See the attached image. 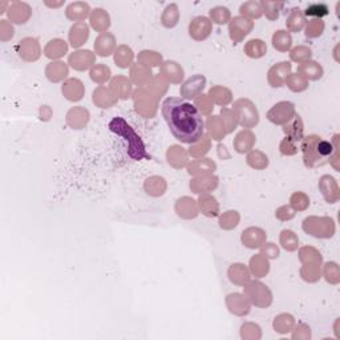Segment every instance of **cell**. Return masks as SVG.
Wrapping results in <instances>:
<instances>
[{
  "instance_id": "33",
  "label": "cell",
  "mask_w": 340,
  "mask_h": 340,
  "mask_svg": "<svg viewBox=\"0 0 340 340\" xmlns=\"http://www.w3.org/2000/svg\"><path fill=\"white\" fill-rule=\"evenodd\" d=\"M263 254H267L268 257L271 258H276L279 255V250H278V247L274 243H268L266 247L263 248Z\"/></svg>"
},
{
  "instance_id": "3",
  "label": "cell",
  "mask_w": 340,
  "mask_h": 340,
  "mask_svg": "<svg viewBox=\"0 0 340 340\" xmlns=\"http://www.w3.org/2000/svg\"><path fill=\"white\" fill-rule=\"evenodd\" d=\"M295 113L294 104L289 101H282L279 104L274 105L271 111L267 113V119L270 120L274 124H285L289 122L292 119Z\"/></svg>"
},
{
  "instance_id": "11",
  "label": "cell",
  "mask_w": 340,
  "mask_h": 340,
  "mask_svg": "<svg viewBox=\"0 0 340 340\" xmlns=\"http://www.w3.org/2000/svg\"><path fill=\"white\" fill-rule=\"evenodd\" d=\"M299 72L303 73L304 77L310 78V80H317L323 76V68L315 61H307L303 65H300Z\"/></svg>"
},
{
  "instance_id": "10",
  "label": "cell",
  "mask_w": 340,
  "mask_h": 340,
  "mask_svg": "<svg viewBox=\"0 0 340 340\" xmlns=\"http://www.w3.org/2000/svg\"><path fill=\"white\" fill-rule=\"evenodd\" d=\"M89 32H88V27L84 25L83 23H78L72 27L71 33H69V39H71V44L72 47H80L83 46L84 43L87 42Z\"/></svg>"
},
{
  "instance_id": "29",
  "label": "cell",
  "mask_w": 340,
  "mask_h": 340,
  "mask_svg": "<svg viewBox=\"0 0 340 340\" xmlns=\"http://www.w3.org/2000/svg\"><path fill=\"white\" fill-rule=\"evenodd\" d=\"M291 203L295 209L298 210H304L306 207L310 205V199L308 197H306L303 193H295L292 197H291Z\"/></svg>"
},
{
  "instance_id": "24",
  "label": "cell",
  "mask_w": 340,
  "mask_h": 340,
  "mask_svg": "<svg viewBox=\"0 0 340 340\" xmlns=\"http://www.w3.org/2000/svg\"><path fill=\"white\" fill-rule=\"evenodd\" d=\"M286 133L290 134V138L294 141H299L302 140V133H303V124L300 116H296V120L294 121V124L291 125V129H285Z\"/></svg>"
},
{
  "instance_id": "7",
  "label": "cell",
  "mask_w": 340,
  "mask_h": 340,
  "mask_svg": "<svg viewBox=\"0 0 340 340\" xmlns=\"http://www.w3.org/2000/svg\"><path fill=\"white\" fill-rule=\"evenodd\" d=\"M291 64L285 61V63H279L275 67H272L268 72V80L272 84V87H282L287 77H289Z\"/></svg>"
},
{
  "instance_id": "2",
  "label": "cell",
  "mask_w": 340,
  "mask_h": 340,
  "mask_svg": "<svg viewBox=\"0 0 340 340\" xmlns=\"http://www.w3.org/2000/svg\"><path fill=\"white\" fill-rule=\"evenodd\" d=\"M109 129L116 134L122 136L128 141V153L133 160H143L144 157H146L143 140L138 137L130 125L126 124L124 119L116 117V119L112 120L109 122Z\"/></svg>"
},
{
  "instance_id": "20",
  "label": "cell",
  "mask_w": 340,
  "mask_h": 340,
  "mask_svg": "<svg viewBox=\"0 0 340 340\" xmlns=\"http://www.w3.org/2000/svg\"><path fill=\"white\" fill-rule=\"evenodd\" d=\"M281 241L283 243V247L286 250H289V251H294L299 244V239L296 238L294 231H291V230H283L282 231Z\"/></svg>"
},
{
  "instance_id": "18",
  "label": "cell",
  "mask_w": 340,
  "mask_h": 340,
  "mask_svg": "<svg viewBox=\"0 0 340 340\" xmlns=\"http://www.w3.org/2000/svg\"><path fill=\"white\" fill-rule=\"evenodd\" d=\"M199 206H201V210H202L205 216L216 217L218 214V209H213V206L218 207V205L216 203V199L213 197L203 195V197L199 198Z\"/></svg>"
},
{
  "instance_id": "32",
  "label": "cell",
  "mask_w": 340,
  "mask_h": 340,
  "mask_svg": "<svg viewBox=\"0 0 340 340\" xmlns=\"http://www.w3.org/2000/svg\"><path fill=\"white\" fill-rule=\"evenodd\" d=\"M295 213L294 210L291 209L290 206H283L281 207L278 212H276V217L279 218V219H282V221H286V219H291V218H294Z\"/></svg>"
},
{
  "instance_id": "30",
  "label": "cell",
  "mask_w": 340,
  "mask_h": 340,
  "mask_svg": "<svg viewBox=\"0 0 340 340\" xmlns=\"http://www.w3.org/2000/svg\"><path fill=\"white\" fill-rule=\"evenodd\" d=\"M310 57H311V49L310 48H304V47L295 48L292 53H291V59L295 60V61H299V63H302L304 60H308Z\"/></svg>"
},
{
  "instance_id": "27",
  "label": "cell",
  "mask_w": 340,
  "mask_h": 340,
  "mask_svg": "<svg viewBox=\"0 0 340 340\" xmlns=\"http://www.w3.org/2000/svg\"><path fill=\"white\" fill-rule=\"evenodd\" d=\"M210 15H212L213 20H214L217 24L227 23V20H229L230 18L229 9L225 8V7H217V8L214 9H210Z\"/></svg>"
},
{
  "instance_id": "26",
  "label": "cell",
  "mask_w": 340,
  "mask_h": 340,
  "mask_svg": "<svg viewBox=\"0 0 340 340\" xmlns=\"http://www.w3.org/2000/svg\"><path fill=\"white\" fill-rule=\"evenodd\" d=\"M324 29V24L322 20L319 19H314L307 25V31H306V36L307 37H317L320 36Z\"/></svg>"
},
{
  "instance_id": "14",
  "label": "cell",
  "mask_w": 340,
  "mask_h": 340,
  "mask_svg": "<svg viewBox=\"0 0 340 340\" xmlns=\"http://www.w3.org/2000/svg\"><path fill=\"white\" fill-rule=\"evenodd\" d=\"M198 31H202L205 37L209 36V33H210V23H209V20L206 18L199 16V18L194 19L193 22L190 23V36L195 37Z\"/></svg>"
},
{
  "instance_id": "23",
  "label": "cell",
  "mask_w": 340,
  "mask_h": 340,
  "mask_svg": "<svg viewBox=\"0 0 340 340\" xmlns=\"http://www.w3.org/2000/svg\"><path fill=\"white\" fill-rule=\"evenodd\" d=\"M286 81L289 83L290 89L294 91V92H302V91H304V89L307 88V81H306L300 74L290 76V77H287Z\"/></svg>"
},
{
  "instance_id": "28",
  "label": "cell",
  "mask_w": 340,
  "mask_h": 340,
  "mask_svg": "<svg viewBox=\"0 0 340 340\" xmlns=\"http://www.w3.org/2000/svg\"><path fill=\"white\" fill-rule=\"evenodd\" d=\"M109 74H111L109 68H105V67H102V65H98V67H96V68L91 72V77H92V80H95V81L104 83L105 80L109 78Z\"/></svg>"
},
{
  "instance_id": "19",
  "label": "cell",
  "mask_w": 340,
  "mask_h": 340,
  "mask_svg": "<svg viewBox=\"0 0 340 340\" xmlns=\"http://www.w3.org/2000/svg\"><path fill=\"white\" fill-rule=\"evenodd\" d=\"M287 25L291 31H300L304 25V16L300 12L299 8L292 9V14L290 15L289 20H287Z\"/></svg>"
},
{
  "instance_id": "5",
  "label": "cell",
  "mask_w": 340,
  "mask_h": 340,
  "mask_svg": "<svg viewBox=\"0 0 340 340\" xmlns=\"http://www.w3.org/2000/svg\"><path fill=\"white\" fill-rule=\"evenodd\" d=\"M251 28H253V23L250 20L244 18H234L229 27L230 36L235 43H239L246 35L250 33Z\"/></svg>"
},
{
  "instance_id": "17",
  "label": "cell",
  "mask_w": 340,
  "mask_h": 340,
  "mask_svg": "<svg viewBox=\"0 0 340 340\" xmlns=\"http://www.w3.org/2000/svg\"><path fill=\"white\" fill-rule=\"evenodd\" d=\"M229 275L230 276L238 275V276H235L234 279H231V282H233V283L243 285V283H246V282L248 281V272H247V270L244 268L243 265H239V263H237V265H233V266L230 267Z\"/></svg>"
},
{
  "instance_id": "8",
  "label": "cell",
  "mask_w": 340,
  "mask_h": 340,
  "mask_svg": "<svg viewBox=\"0 0 340 340\" xmlns=\"http://www.w3.org/2000/svg\"><path fill=\"white\" fill-rule=\"evenodd\" d=\"M92 55L89 51H80L74 52L73 55L69 57V64L72 65L74 69L84 71L92 65Z\"/></svg>"
},
{
  "instance_id": "21",
  "label": "cell",
  "mask_w": 340,
  "mask_h": 340,
  "mask_svg": "<svg viewBox=\"0 0 340 340\" xmlns=\"http://www.w3.org/2000/svg\"><path fill=\"white\" fill-rule=\"evenodd\" d=\"M304 14L307 15V16H313V18H316V19H320L324 18V16H327V15L330 14V9H328V7H327V4H323V3H316V4H310L306 8V12Z\"/></svg>"
},
{
  "instance_id": "1",
  "label": "cell",
  "mask_w": 340,
  "mask_h": 340,
  "mask_svg": "<svg viewBox=\"0 0 340 340\" xmlns=\"http://www.w3.org/2000/svg\"><path fill=\"white\" fill-rule=\"evenodd\" d=\"M162 116L170 132L184 144L198 143L205 132V122L197 106L181 97H168L162 102Z\"/></svg>"
},
{
  "instance_id": "16",
  "label": "cell",
  "mask_w": 340,
  "mask_h": 340,
  "mask_svg": "<svg viewBox=\"0 0 340 340\" xmlns=\"http://www.w3.org/2000/svg\"><path fill=\"white\" fill-rule=\"evenodd\" d=\"M244 49L250 57H262L266 53L267 47L262 40H251V42H248Z\"/></svg>"
},
{
  "instance_id": "6",
  "label": "cell",
  "mask_w": 340,
  "mask_h": 340,
  "mask_svg": "<svg viewBox=\"0 0 340 340\" xmlns=\"http://www.w3.org/2000/svg\"><path fill=\"white\" fill-rule=\"evenodd\" d=\"M319 136H307V137L303 138V144H302V149H303L304 154V164L308 168H313L316 164H320L319 158L316 156V152H315V144L319 140ZM322 165V164H320Z\"/></svg>"
},
{
  "instance_id": "25",
  "label": "cell",
  "mask_w": 340,
  "mask_h": 340,
  "mask_svg": "<svg viewBox=\"0 0 340 340\" xmlns=\"http://www.w3.org/2000/svg\"><path fill=\"white\" fill-rule=\"evenodd\" d=\"M324 275H326L327 282L336 285L339 282V266L335 262H328L324 268Z\"/></svg>"
},
{
  "instance_id": "22",
  "label": "cell",
  "mask_w": 340,
  "mask_h": 340,
  "mask_svg": "<svg viewBox=\"0 0 340 340\" xmlns=\"http://www.w3.org/2000/svg\"><path fill=\"white\" fill-rule=\"evenodd\" d=\"M96 12L93 14L92 16V25L95 28H97V29H101V27L100 25H102V29L104 28H108L109 27V18H108V15L105 14V12H102L104 9H100L97 8L95 9Z\"/></svg>"
},
{
  "instance_id": "12",
  "label": "cell",
  "mask_w": 340,
  "mask_h": 340,
  "mask_svg": "<svg viewBox=\"0 0 340 340\" xmlns=\"http://www.w3.org/2000/svg\"><path fill=\"white\" fill-rule=\"evenodd\" d=\"M272 44L276 49L285 52L290 49V47L292 44V39L287 31H276L275 35L272 36Z\"/></svg>"
},
{
  "instance_id": "13",
  "label": "cell",
  "mask_w": 340,
  "mask_h": 340,
  "mask_svg": "<svg viewBox=\"0 0 340 340\" xmlns=\"http://www.w3.org/2000/svg\"><path fill=\"white\" fill-rule=\"evenodd\" d=\"M323 179L326 181V184L328 185L326 188H320L324 192L323 193V195H324V198L327 199V202L328 203H335L336 201H338V198H339V192H332V189H338V185H336V181L334 177H331V175H324L323 177Z\"/></svg>"
},
{
  "instance_id": "9",
  "label": "cell",
  "mask_w": 340,
  "mask_h": 340,
  "mask_svg": "<svg viewBox=\"0 0 340 340\" xmlns=\"http://www.w3.org/2000/svg\"><path fill=\"white\" fill-rule=\"evenodd\" d=\"M246 290H247V292L250 294L251 298H253L254 295L261 296L262 307L268 306V304L271 303V294H270V291L267 290L266 286L262 285V283H259V282H254V283H251L250 286H247V289Z\"/></svg>"
},
{
  "instance_id": "31",
  "label": "cell",
  "mask_w": 340,
  "mask_h": 340,
  "mask_svg": "<svg viewBox=\"0 0 340 340\" xmlns=\"http://www.w3.org/2000/svg\"><path fill=\"white\" fill-rule=\"evenodd\" d=\"M296 152H298V149L295 146L294 140H291L290 137L286 138L285 141L281 144L282 154H285V156H292V154H295Z\"/></svg>"
},
{
  "instance_id": "15",
  "label": "cell",
  "mask_w": 340,
  "mask_h": 340,
  "mask_svg": "<svg viewBox=\"0 0 340 340\" xmlns=\"http://www.w3.org/2000/svg\"><path fill=\"white\" fill-rule=\"evenodd\" d=\"M334 149H336V147L332 146L331 143H328V141H323V140H320V138L317 140L316 144H315V152H316V156L317 158H319L320 164H324L322 160H326L327 157L331 156L332 152H334Z\"/></svg>"
},
{
  "instance_id": "4",
  "label": "cell",
  "mask_w": 340,
  "mask_h": 340,
  "mask_svg": "<svg viewBox=\"0 0 340 340\" xmlns=\"http://www.w3.org/2000/svg\"><path fill=\"white\" fill-rule=\"evenodd\" d=\"M304 231H307L308 234L317 237V238H331L334 233H335V225L331 218H327L324 225H315L310 219H304L303 222Z\"/></svg>"
}]
</instances>
